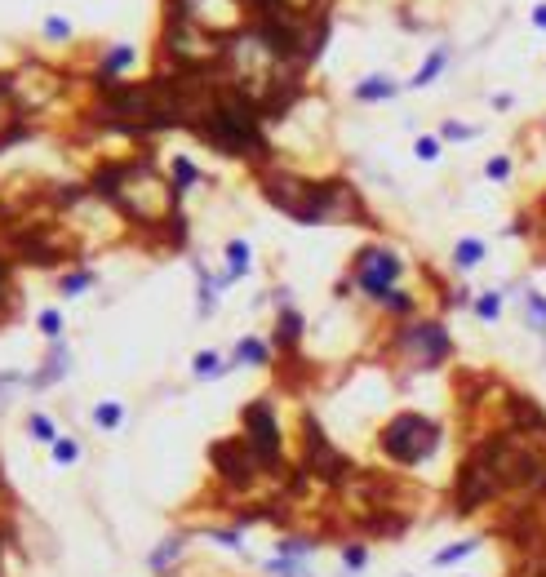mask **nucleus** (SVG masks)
<instances>
[{"label": "nucleus", "mask_w": 546, "mask_h": 577, "mask_svg": "<svg viewBox=\"0 0 546 577\" xmlns=\"http://www.w3.org/2000/svg\"><path fill=\"white\" fill-rule=\"evenodd\" d=\"M400 93V85H395L391 76H369V80H360L356 85V98L360 103H387V98Z\"/></svg>", "instance_id": "11"}, {"label": "nucleus", "mask_w": 546, "mask_h": 577, "mask_svg": "<svg viewBox=\"0 0 546 577\" xmlns=\"http://www.w3.org/2000/svg\"><path fill=\"white\" fill-rule=\"evenodd\" d=\"M302 426H307V457H302V471L320 475V480H329V484H346V475H351V462H346V457L334 449V444L320 435V422H316V418H307Z\"/></svg>", "instance_id": "6"}, {"label": "nucleus", "mask_w": 546, "mask_h": 577, "mask_svg": "<svg viewBox=\"0 0 546 577\" xmlns=\"http://www.w3.org/2000/svg\"><path fill=\"white\" fill-rule=\"evenodd\" d=\"M444 62H449V49H444V45H440V49H436V54H431V58H426V62H422V72H418V76H413V85H418V89H426V85H431V80H436V76L444 72Z\"/></svg>", "instance_id": "17"}, {"label": "nucleus", "mask_w": 546, "mask_h": 577, "mask_svg": "<svg viewBox=\"0 0 546 577\" xmlns=\"http://www.w3.org/2000/svg\"><path fill=\"white\" fill-rule=\"evenodd\" d=\"M80 457V444L76 440H54V462L58 467H67V462H76Z\"/></svg>", "instance_id": "27"}, {"label": "nucleus", "mask_w": 546, "mask_h": 577, "mask_svg": "<svg viewBox=\"0 0 546 577\" xmlns=\"http://www.w3.org/2000/svg\"><path fill=\"white\" fill-rule=\"evenodd\" d=\"M395 342H400V351H413V355H418V365H422V369L444 365V360L453 355V338H449V329L436 324V320H431V324H409Z\"/></svg>", "instance_id": "7"}, {"label": "nucleus", "mask_w": 546, "mask_h": 577, "mask_svg": "<svg viewBox=\"0 0 546 577\" xmlns=\"http://www.w3.org/2000/svg\"><path fill=\"white\" fill-rule=\"evenodd\" d=\"M27 431H31V440H40V444H54V440H58L54 422H49L45 413H31V418H27Z\"/></svg>", "instance_id": "21"}, {"label": "nucleus", "mask_w": 546, "mask_h": 577, "mask_svg": "<svg viewBox=\"0 0 546 577\" xmlns=\"http://www.w3.org/2000/svg\"><path fill=\"white\" fill-rule=\"evenodd\" d=\"M45 36H54V40H67V36H72V23H62V18H49V23H45Z\"/></svg>", "instance_id": "34"}, {"label": "nucleus", "mask_w": 546, "mask_h": 577, "mask_svg": "<svg viewBox=\"0 0 546 577\" xmlns=\"http://www.w3.org/2000/svg\"><path fill=\"white\" fill-rule=\"evenodd\" d=\"M89 285H93V271H72L62 280V298H76V293H85Z\"/></svg>", "instance_id": "25"}, {"label": "nucleus", "mask_w": 546, "mask_h": 577, "mask_svg": "<svg viewBox=\"0 0 546 577\" xmlns=\"http://www.w3.org/2000/svg\"><path fill=\"white\" fill-rule=\"evenodd\" d=\"M0 547H5V537H0Z\"/></svg>", "instance_id": "41"}, {"label": "nucleus", "mask_w": 546, "mask_h": 577, "mask_svg": "<svg viewBox=\"0 0 546 577\" xmlns=\"http://www.w3.org/2000/svg\"><path fill=\"white\" fill-rule=\"evenodd\" d=\"M236 360H240V365H254V369H262V365H271V351H267V342L244 338V342L236 346Z\"/></svg>", "instance_id": "15"}, {"label": "nucleus", "mask_w": 546, "mask_h": 577, "mask_svg": "<svg viewBox=\"0 0 546 577\" xmlns=\"http://www.w3.org/2000/svg\"><path fill=\"white\" fill-rule=\"evenodd\" d=\"M5 289H9V271H5V262H0V307H5Z\"/></svg>", "instance_id": "37"}, {"label": "nucleus", "mask_w": 546, "mask_h": 577, "mask_svg": "<svg viewBox=\"0 0 546 577\" xmlns=\"http://www.w3.org/2000/svg\"><path fill=\"white\" fill-rule=\"evenodd\" d=\"M400 267H404V262L395 258L391 249H377V244H373V249H360L356 253V285L369 293V298H382V293L395 285Z\"/></svg>", "instance_id": "8"}, {"label": "nucleus", "mask_w": 546, "mask_h": 577, "mask_svg": "<svg viewBox=\"0 0 546 577\" xmlns=\"http://www.w3.org/2000/svg\"><path fill=\"white\" fill-rule=\"evenodd\" d=\"M542 209H546V200H542Z\"/></svg>", "instance_id": "42"}, {"label": "nucleus", "mask_w": 546, "mask_h": 577, "mask_svg": "<svg viewBox=\"0 0 546 577\" xmlns=\"http://www.w3.org/2000/svg\"><path fill=\"white\" fill-rule=\"evenodd\" d=\"M129 62H134V45H115L103 54V67H98V76H115V72H125Z\"/></svg>", "instance_id": "16"}, {"label": "nucleus", "mask_w": 546, "mask_h": 577, "mask_svg": "<svg viewBox=\"0 0 546 577\" xmlns=\"http://www.w3.org/2000/svg\"><path fill=\"white\" fill-rule=\"evenodd\" d=\"M498 493H502L498 471H493V462L484 457V449H475V453L457 467V480H453V502H457V510H479L489 498H498Z\"/></svg>", "instance_id": "2"}, {"label": "nucleus", "mask_w": 546, "mask_h": 577, "mask_svg": "<svg viewBox=\"0 0 546 577\" xmlns=\"http://www.w3.org/2000/svg\"><path fill=\"white\" fill-rule=\"evenodd\" d=\"M227 262H231V275H244V271H249V244L231 240L227 244Z\"/></svg>", "instance_id": "20"}, {"label": "nucleus", "mask_w": 546, "mask_h": 577, "mask_svg": "<svg viewBox=\"0 0 546 577\" xmlns=\"http://www.w3.org/2000/svg\"><path fill=\"white\" fill-rule=\"evenodd\" d=\"M377 302H382L387 311H400V316H404V311H413V298H409V293H391V289H387Z\"/></svg>", "instance_id": "30"}, {"label": "nucleus", "mask_w": 546, "mask_h": 577, "mask_svg": "<svg viewBox=\"0 0 546 577\" xmlns=\"http://www.w3.org/2000/svg\"><path fill=\"white\" fill-rule=\"evenodd\" d=\"M209 462H213V471H218L231 489L254 484V475L262 471L258 457H254V449H249L244 440H218V444L209 449Z\"/></svg>", "instance_id": "9"}, {"label": "nucleus", "mask_w": 546, "mask_h": 577, "mask_svg": "<svg viewBox=\"0 0 546 577\" xmlns=\"http://www.w3.org/2000/svg\"><path fill=\"white\" fill-rule=\"evenodd\" d=\"M533 23H538V27H546V5H538V9H533Z\"/></svg>", "instance_id": "38"}, {"label": "nucleus", "mask_w": 546, "mask_h": 577, "mask_svg": "<svg viewBox=\"0 0 546 577\" xmlns=\"http://www.w3.org/2000/svg\"><path fill=\"white\" fill-rule=\"evenodd\" d=\"M475 316H479V320H498V316H502V293H498V289L479 293V302H475Z\"/></svg>", "instance_id": "19"}, {"label": "nucleus", "mask_w": 546, "mask_h": 577, "mask_svg": "<svg viewBox=\"0 0 546 577\" xmlns=\"http://www.w3.org/2000/svg\"><path fill=\"white\" fill-rule=\"evenodd\" d=\"M262 195H267V200H271L280 213H289L293 222L307 227L316 183H302V178H293V173H262Z\"/></svg>", "instance_id": "5"}, {"label": "nucleus", "mask_w": 546, "mask_h": 577, "mask_svg": "<svg viewBox=\"0 0 546 577\" xmlns=\"http://www.w3.org/2000/svg\"><path fill=\"white\" fill-rule=\"evenodd\" d=\"M195 178H200V169H195L187 156H178V160H174V191H187Z\"/></svg>", "instance_id": "18"}, {"label": "nucleus", "mask_w": 546, "mask_h": 577, "mask_svg": "<svg viewBox=\"0 0 546 577\" xmlns=\"http://www.w3.org/2000/svg\"><path fill=\"white\" fill-rule=\"evenodd\" d=\"M244 444L254 449L258 457V467H280V422L271 413V404L267 400H258L244 409Z\"/></svg>", "instance_id": "3"}, {"label": "nucleus", "mask_w": 546, "mask_h": 577, "mask_svg": "<svg viewBox=\"0 0 546 577\" xmlns=\"http://www.w3.org/2000/svg\"><path fill=\"white\" fill-rule=\"evenodd\" d=\"M471 551H475V537H467V542H453L449 551H440V555H436V564H457V559H467Z\"/></svg>", "instance_id": "26"}, {"label": "nucleus", "mask_w": 546, "mask_h": 577, "mask_svg": "<svg viewBox=\"0 0 546 577\" xmlns=\"http://www.w3.org/2000/svg\"><path fill=\"white\" fill-rule=\"evenodd\" d=\"M62 373H67V346L54 342V355H49V360H45V369L31 377V387H49V382H58Z\"/></svg>", "instance_id": "13"}, {"label": "nucleus", "mask_w": 546, "mask_h": 577, "mask_svg": "<svg viewBox=\"0 0 546 577\" xmlns=\"http://www.w3.org/2000/svg\"><path fill=\"white\" fill-rule=\"evenodd\" d=\"M484 173H489V178H511V160H506V156H493V160L484 164Z\"/></svg>", "instance_id": "33"}, {"label": "nucleus", "mask_w": 546, "mask_h": 577, "mask_svg": "<svg viewBox=\"0 0 546 577\" xmlns=\"http://www.w3.org/2000/svg\"><path fill=\"white\" fill-rule=\"evenodd\" d=\"M93 422L103 426V431H115V426L125 422V409H120V404H98V409H93Z\"/></svg>", "instance_id": "22"}, {"label": "nucleus", "mask_w": 546, "mask_h": 577, "mask_svg": "<svg viewBox=\"0 0 546 577\" xmlns=\"http://www.w3.org/2000/svg\"><path fill=\"white\" fill-rule=\"evenodd\" d=\"M40 333L58 342V333H62V316H58L54 307H49V311H40Z\"/></svg>", "instance_id": "29"}, {"label": "nucleus", "mask_w": 546, "mask_h": 577, "mask_svg": "<svg viewBox=\"0 0 546 577\" xmlns=\"http://www.w3.org/2000/svg\"><path fill=\"white\" fill-rule=\"evenodd\" d=\"M440 156V138H418V160H436Z\"/></svg>", "instance_id": "35"}, {"label": "nucleus", "mask_w": 546, "mask_h": 577, "mask_svg": "<svg viewBox=\"0 0 546 577\" xmlns=\"http://www.w3.org/2000/svg\"><path fill=\"white\" fill-rule=\"evenodd\" d=\"M506 409H511V426H516V431H546V413H542L533 400H524V395H511Z\"/></svg>", "instance_id": "10"}, {"label": "nucleus", "mask_w": 546, "mask_h": 577, "mask_svg": "<svg viewBox=\"0 0 546 577\" xmlns=\"http://www.w3.org/2000/svg\"><path fill=\"white\" fill-rule=\"evenodd\" d=\"M213 373H227V365L218 360V351H200L195 355V377H213Z\"/></svg>", "instance_id": "24"}, {"label": "nucleus", "mask_w": 546, "mask_h": 577, "mask_svg": "<svg viewBox=\"0 0 546 577\" xmlns=\"http://www.w3.org/2000/svg\"><path fill=\"white\" fill-rule=\"evenodd\" d=\"M0 93H5V76H0Z\"/></svg>", "instance_id": "39"}, {"label": "nucleus", "mask_w": 546, "mask_h": 577, "mask_svg": "<svg viewBox=\"0 0 546 577\" xmlns=\"http://www.w3.org/2000/svg\"><path fill=\"white\" fill-rule=\"evenodd\" d=\"M62 89V80L49 67H23L18 76H5V93L13 98L18 111H40L45 103H54Z\"/></svg>", "instance_id": "4"}, {"label": "nucleus", "mask_w": 546, "mask_h": 577, "mask_svg": "<svg viewBox=\"0 0 546 577\" xmlns=\"http://www.w3.org/2000/svg\"><path fill=\"white\" fill-rule=\"evenodd\" d=\"M302 338V316H297L293 307H280V320H275V342L280 346H297Z\"/></svg>", "instance_id": "12"}, {"label": "nucleus", "mask_w": 546, "mask_h": 577, "mask_svg": "<svg viewBox=\"0 0 546 577\" xmlns=\"http://www.w3.org/2000/svg\"><path fill=\"white\" fill-rule=\"evenodd\" d=\"M342 564L346 569H364V564H369V551H364V547H346L342 551Z\"/></svg>", "instance_id": "32"}, {"label": "nucleus", "mask_w": 546, "mask_h": 577, "mask_svg": "<svg viewBox=\"0 0 546 577\" xmlns=\"http://www.w3.org/2000/svg\"><path fill=\"white\" fill-rule=\"evenodd\" d=\"M440 449V426L422 413H395L382 426V453L400 467H418Z\"/></svg>", "instance_id": "1"}, {"label": "nucleus", "mask_w": 546, "mask_h": 577, "mask_svg": "<svg viewBox=\"0 0 546 577\" xmlns=\"http://www.w3.org/2000/svg\"><path fill=\"white\" fill-rule=\"evenodd\" d=\"M178 555H182V537H164L160 547H156L152 555H147V569H156V573H164V569H169V564H174Z\"/></svg>", "instance_id": "14"}, {"label": "nucleus", "mask_w": 546, "mask_h": 577, "mask_svg": "<svg viewBox=\"0 0 546 577\" xmlns=\"http://www.w3.org/2000/svg\"><path fill=\"white\" fill-rule=\"evenodd\" d=\"M271 573H275V577H307V569H302V564H297V559H293V555H280V559H275V564H271Z\"/></svg>", "instance_id": "28"}, {"label": "nucleus", "mask_w": 546, "mask_h": 577, "mask_svg": "<svg viewBox=\"0 0 546 577\" xmlns=\"http://www.w3.org/2000/svg\"><path fill=\"white\" fill-rule=\"evenodd\" d=\"M444 138H453V142H462V138H475V129H467V125H457V120H449V125H444Z\"/></svg>", "instance_id": "36"}, {"label": "nucleus", "mask_w": 546, "mask_h": 577, "mask_svg": "<svg viewBox=\"0 0 546 577\" xmlns=\"http://www.w3.org/2000/svg\"><path fill=\"white\" fill-rule=\"evenodd\" d=\"M479 258H484V244H479V240H462L457 249H453V262H457V267H475Z\"/></svg>", "instance_id": "23"}, {"label": "nucleus", "mask_w": 546, "mask_h": 577, "mask_svg": "<svg viewBox=\"0 0 546 577\" xmlns=\"http://www.w3.org/2000/svg\"><path fill=\"white\" fill-rule=\"evenodd\" d=\"M311 547H316L311 537H285V542H280V555H307Z\"/></svg>", "instance_id": "31"}, {"label": "nucleus", "mask_w": 546, "mask_h": 577, "mask_svg": "<svg viewBox=\"0 0 546 577\" xmlns=\"http://www.w3.org/2000/svg\"><path fill=\"white\" fill-rule=\"evenodd\" d=\"M533 577H546V573H533Z\"/></svg>", "instance_id": "40"}]
</instances>
